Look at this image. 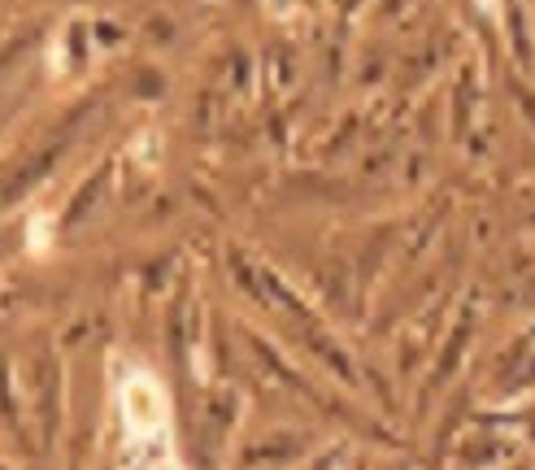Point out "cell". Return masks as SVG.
I'll return each instance as SVG.
<instances>
[{
	"label": "cell",
	"instance_id": "cell-1",
	"mask_svg": "<svg viewBox=\"0 0 535 470\" xmlns=\"http://www.w3.org/2000/svg\"><path fill=\"white\" fill-rule=\"evenodd\" d=\"M122 418V466L127 470H179L170 436L166 392L148 370H131L118 388Z\"/></svg>",
	"mask_w": 535,
	"mask_h": 470
}]
</instances>
